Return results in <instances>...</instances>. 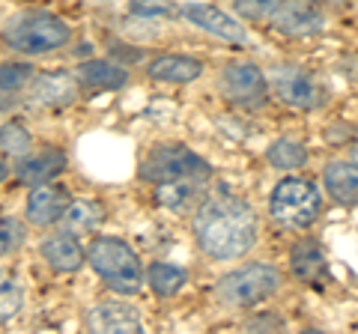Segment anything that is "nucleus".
<instances>
[{"instance_id": "29", "label": "nucleus", "mask_w": 358, "mask_h": 334, "mask_svg": "<svg viewBox=\"0 0 358 334\" xmlns=\"http://www.w3.org/2000/svg\"><path fill=\"white\" fill-rule=\"evenodd\" d=\"M6 173H9V167H6L3 161H0V180H6Z\"/></svg>"}, {"instance_id": "27", "label": "nucleus", "mask_w": 358, "mask_h": 334, "mask_svg": "<svg viewBox=\"0 0 358 334\" xmlns=\"http://www.w3.org/2000/svg\"><path fill=\"white\" fill-rule=\"evenodd\" d=\"M129 13L141 18H171L179 9L171 0H129Z\"/></svg>"}, {"instance_id": "8", "label": "nucleus", "mask_w": 358, "mask_h": 334, "mask_svg": "<svg viewBox=\"0 0 358 334\" xmlns=\"http://www.w3.org/2000/svg\"><path fill=\"white\" fill-rule=\"evenodd\" d=\"M221 90L230 102H236L242 108H257L266 102L268 96V78L257 63H230L221 72Z\"/></svg>"}, {"instance_id": "19", "label": "nucleus", "mask_w": 358, "mask_h": 334, "mask_svg": "<svg viewBox=\"0 0 358 334\" xmlns=\"http://www.w3.org/2000/svg\"><path fill=\"white\" fill-rule=\"evenodd\" d=\"M78 78H81L84 87H93V90H122L129 84V75L122 66L108 63V60H87L78 66Z\"/></svg>"}, {"instance_id": "1", "label": "nucleus", "mask_w": 358, "mask_h": 334, "mask_svg": "<svg viewBox=\"0 0 358 334\" xmlns=\"http://www.w3.org/2000/svg\"><path fill=\"white\" fill-rule=\"evenodd\" d=\"M194 239L212 260H239L257 245V215L239 197H212L194 212Z\"/></svg>"}, {"instance_id": "23", "label": "nucleus", "mask_w": 358, "mask_h": 334, "mask_svg": "<svg viewBox=\"0 0 358 334\" xmlns=\"http://www.w3.org/2000/svg\"><path fill=\"white\" fill-rule=\"evenodd\" d=\"M33 147V138L30 131L21 126V122H6V126H0V150L6 155H27Z\"/></svg>"}, {"instance_id": "2", "label": "nucleus", "mask_w": 358, "mask_h": 334, "mask_svg": "<svg viewBox=\"0 0 358 334\" xmlns=\"http://www.w3.org/2000/svg\"><path fill=\"white\" fill-rule=\"evenodd\" d=\"M0 36L13 51L21 54H51L63 45H69L72 27L66 24L60 15L42 13V9H27L13 18H6V24L0 27Z\"/></svg>"}, {"instance_id": "9", "label": "nucleus", "mask_w": 358, "mask_h": 334, "mask_svg": "<svg viewBox=\"0 0 358 334\" xmlns=\"http://www.w3.org/2000/svg\"><path fill=\"white\" fill-rule=\"evenodd\" d=\"M326 9L317 0H284V6L278 9V15L272 18V24L278 33L293 39H305V36H317L326 30Z\"/></svg>"}, {"instance_id": "26", "label": "nucleus", "mask_w": 358, "mask_h": 334, "mask_svg": "<svg viewBox=\"0 0 358 334\" xmlns=\"http://www.w3.org/2000/svg\"><path fill=\"white\" fill-rule=\"evenodd\" d=\"M33 78V69L27 63H0V93L21 90Z\"/></svg>"}, {"instance_id": "4", "label": "nucleus", "mask_w": 358, "mask_h": 334, "mask_svg": "<svg viewBox=\"0 0 358 334\" xmlns=\"http://www.w3.org/2000/svg\"><path fill=\"white\" fill-rule=\"evenodd\" d=\"M278 289H281V272L275 266L254 263L224 275L215 293H218V302L227 307H254L266 302V298H272Z\"/></svg>"}, {"instance_id": "12", "label": "nucleus", "mask_w": 358, "mask_h": 334, "mask_svg": "<svg viewBox=\"0 0 358 334\" xmlns=\"http://www.w3.org/2000/svg\"><path fill=\"white\" fill-rule=\"evenodd\" d=\"M87 326L93 331H114V334H138L143 322L138 310L126 302H99L87 317Z\"/></svg>"}, {"instance_id": "25", "label": "nucleus", "mask_w": 358, "mask_h": 334, "mask_svg": "<svg viewBox=\"0 0 358 334\" xmlns=\"http://www.w3.org/2000/svg\"><path fill=\"white\" fill-rule=\"evenodd\" d=\"M233 6L245 21H272L278 9L284 6V0H233Z\"/></svg>"}, {"instance_id": "17", "label": "nucleus", "mask_w": 358, "mask_h": 334, "mask_svg": "<svg viewBox=\"0 0 358 334\" xmlns=\"http://www.w3.org/2000/svg\"><path fill=\"white\" fill-rule=\"evenodd\" d=\"M30 99L39 105H66L69 99H75L78 93V81L72 75H39V78H30Z\"/></svg>"}, {"instance_id": "28", "label": "nucleus", "mask_w": 358, "mask_h": 334, "mask_svg": "<svg viewBox=\"0 0 358 334\" xmlns=\"http://www.w3.org/2000/svg\"><path fill=\"white\" fill-rule=\"evenodd\" d=\"M24 242V227L15 218H0V257L13 254Z\"/></svg>"}, {"instance_id": "11", "label": "nucleus", "mask_w": 358, "mask_h": 334, "mask_svg": "<svg viewBox=\"0 0 358 334\" xmlns=\"http://www.w3.org/2000/svg\"><path fill=\"white\" fill-rule=\"evenodd\" d=\"M69 203H72L69 191L63 185H54V182L33 185L27 194V221L36 227H51L63 218Z\"/></svg>"}, {"instance_id": "22", "label": "nucleus", "mask_w": 358, "mask_h": 334, "mask_svg": "<svg viewBox=\"0 0 358 334\" xmlns=\"http://www.w3.org/2000/svg\"><path fill=\"white\" fill-rule=\"evenodd\" d=\"M99 218H102V212H99L96 203H90V200H78V203H69L63 212V224H66V233H90Z\"/></svg>"}, {"instance_id": "13", "label": "nucleus", "mask_w": 358, "mask_h": 334, "mask_svg": "<svg viewBox=\"0 0 358 334\" xmlns=\"http://www.w3.org/2000/svg\"><path fill=\"white\" fill-rule=\"evenodd\" d=\"M42 257L54 272H78L87 254L72 233H57V236H48L42 242Z\"/></svg>"}, {"instance_id": "15", "label": "nucleus", "mask_w": 358, "mask_h": 334, "mask_svg": "<svg viewBox=\"0 0 358 334\" xmlns=\"http://www.w3.org/2000/svg\"><path fill=\"white\" fill-rule=\"evenodd\" d=\"M289 269L299 281L313 284L317 286L320 281H326V272H329V260H326V251L320 248L317 242H299L293 251H289Z\"/></svg>"}, {"instance_id": "5", "label": "nucleus", "mask_w": 358, "mask_h": 334, "mask_svg": "<svg viewBox=\"0 0 358 334\" xmlns=\"http://www.w3.org/2000/svg\"><path fill=\"white\" fill-rule=\"evenodd\" d=\"M268 212L284 227H310L322 212V197L313 188V182L299 180V176H287L275 185L272 197H268Z\"/></svg>"}, {"instance_id": "16", "label": "nucleus", "mask_w": 358, "mask_h": 334, "mask_svg": "<svg viewBox=\"0 0 358 334\" xmlns=\"http://www.w3.org/2000/svg\"><path fill=\"white\" fill-rule=\"evenodd\" d=\"M63 167H66V155L60 150H42L36 155H27V159L15 167V176H18V182L33 188V185L51 182L54 176H60Z\"/></svg>"}, {"instance_id": "3", "label": "nucleus", "mask_w": 358, "mask_h": 334, "mask_svg": "<svg viewBox=\"0 0 358 334\" xmlns=\"http://www.w3.org/2000/svg\"><path fill=\"white\" fill-rule=\"evenodd\" d=\"M87 260L96 269V275L108 284V289H114L120 296H134L143 286V269L138 254L131 251V245L117 236L96 239L87 251Z\"/></svg>"}, {"instance_id": "20", "label": "nucleus", "mask_w": 358, "mask_h": 334, "mask_svg": "<svg viewBox=\"0 0 358 334\" xmlns=\"http://www.w3.org/2000/svg\"><path fill=\"white\" fill-rule=\"evenodd\" d=\"M185 281H188V275L182 269H176V266H171V263H152L147 269V284H150V289L155 296L171 298L185 286Z\"/></svg>"}, {"instance_id": "30", "label": "nucleus", "mask_w": 358, "mask_h": 334, "mask_svg": "<svg viewBox=\"0 0 358 334\" xmlns=\"http://www.w3.org/2000/svg\"><path fill=\"white\" fill-rule=\"evenodd\" d=\"M352 155H355V161H358V143H355V150H352Z\"/></svg>"}, {"instance_id": "24", "label": "nucleus", "mask_w": 358, "mask_h": 334, "mask_svg": "<svg viewBox=\"0 0 358 334\" xmlns=\"http://www.w3.org/2000/svg\"><path fill=\"white\" fill-rule=\"evenodd\" d=\"M21 286L9 272H0V322H9L21 310Z\"/></svg>"}, {"instance_id": "7", "label": "nucleus", "mask_w": 358, "mask_h": 334, "mask_svg": "<svg viewBox=\"0 0 358 334\" xmlns=\"http://www.w3.org/2000/svg\"><path fill=\"white\" fill-rule=\"evenodd\" d=\"M272 93L281 99L284 105L296 108V110H317L326 105V87L301 66H278L268 78Z\"/></svg>"}, {"instance_id": "18", "label": "nucleus", "mask_w": 358, "mask_h": 334, "mask_svg": "<svg viewBox=\"0 0 358 334\" xmlns=\"http://www.w3.org/2000/svg\"><path fill=\"white\" fill-rule=\"evenodd\" d=\"M150 75L155 81H167V84H188L197 81L203 75V63L194 57H179V54H167L150 63Z\"/></svg>"}, {"instance_id": "6", "label": "nucleus", "mask_w": 358, "mask_h": 334, "mask_svg": "<svg viewBox=\"0 0 358 334\" xmlns=\"http://www.w3.org/2000/svg\"><path fill=\"white\" fill-rule=\"evenodd\" d=\"M209 173H212V167L188 147H159L141 164V176L155 185L182 182V180H206Z\"/></svg>"}, {"instance_id": "21", "label": "nucleus", "mask_w": 358, "mask_h": 334, "mask_svg": "<svg viewBox=\"0 0 358 334\" xmlns=\"http://www.w3.org/2000/svg\"><path fill=\"white\" fill-rule=\"evenodd\" d=\"M266 159L272 167H278V170H299V167L308 164V150L301 147L299 140H275L272 147H268Z\"/></svg>"}, {"instance_id": "10", "label": "nucleus", "mask_w": 358, "mask_h": 334, "mask_svg": "<svg viewBox=\"0 0 358 334\" xmlns=\"http://www.w3.org/2000/svg\"><path fill=\"white\" fill-rule=\"evenodd\" d=\"M179 13L185 15V21H192L194 27L212 33V36L224 39L227 45H248V30L242 27V21L230 18L227 13H221L218 6L209 3H185L179 6Z\"/></svg>"}, {"instance_id": "14", "label": "nucleus", "mask_w": 358, "mask_h": 334, "mask_svg": "<svg viewBox=\"0 0 358 334\" xmlns=\"http://www.w3.org/2000/svg\"><path fill=\"white\" fill-rule=\"evenodd\" d=\"M322 182L334 203L358 206V161H331L322 173Z\"/></svg>"}]
</instances>
